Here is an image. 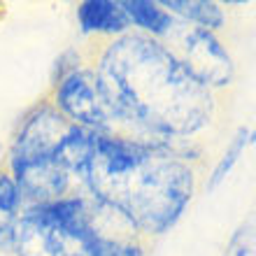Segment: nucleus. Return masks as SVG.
I'll use <instances>...</instances> for the list:
<instances>
[{
	"label": "nucleus",
	"mask_w": 256,
	"mask_h": 256,
	"mask_svg": "<svg viewBox=\"0 0 256 256\" xmlns=\"http://www.w3.org/2000/svg\"><path fill=\"white\" fill-rule=\"evenodd\" d=\"M114 124L144 140H186L214 114L212 91L196 82L172 49L142 33L114 38L94 68Z\"/></svg>",
	"instance_id": "obj_1"
},
{
	"label": "nucleus",
	"mask_w": 256,
	"mask_h": 256,
	"mask_svg": "<svg viewBox=\"0 0 256 256\" xmlns=\"http://www.w3.org/2000/svg\"><path fill=\"white\" fill-rule=\"evenodd\" d=\"M184 140H144L126 133H98L82 184L102 208L138 233L163 236L194 198V170Z\"/></svg>",
	"instance_id": "obj_2"
},
{
	"label": "nucleus",
	"mask_w": 256,
	"mask_h": 256,
	"mask_svg": "<svg viewBox=\"0 0 256 256\" xmlns=\"http://www.w3.org/2000/svg\"><path fill=\"white\" fill-rule=\"evenodd\" d=\"M172 38L177 44L172 54L205 88H222L233 82V58L212 30L184 24L180 30L175 26Z\"/></svg>",
	"instance_id": "obj_3"
},
{
	"label": "nucleus",
	"mask_w": 256,
	"mask_h": 256,
	"mask_svg": "<svg viewBox=\"0 0 256 256\" xmlns=\"http://www.w3.org/2000/svg\"><path fill=\"white\" fill-rule=\"evenodd\" d=\"M54 108L77 126L91 128L98 133H114V119L102 100L96 72L80 68L56 84Z\"/></svg>",
	"instance_id": "obj_4"
},
{
	"label": "nucleus",
	"mask_w": 256,
	"mask_h": 256,
	"mask_svg": "<svg viewBox=\"0 0 256 256\" xmlns=\"http://www.w3.org/2000/svg\"><path fill=\"white\" fill-rule=\"evenodd\" d=\"M72 122L49 102H42L28 112V116L21 124L19 133L10 149V166L40 158H54L56 149L61 147L63 138L68 135Z\"/></svg>",
	"instance_id": "obj_5"
},
{
	"label": "nucleus",
	"mask_w": 256,
	"mask_h": 256,
	"mask_svg": "<svg viewBox=\"0 0 256 256\" xmlns=\"http://www.w3.org/2000/svg\"><path fill=\"white\" fill-rule=\"evenodd\" d=\"M77 24L84 35H112L122 38L130 33V21L119 0H84L77 5Z\"/></svg>",
	"instance_id": "obj_6"
},
{
	"label": "nucleus",
	"mask_w": 256,
	"mask_h": 256,
	"mask_svg": "<svg viewBox=\"0 0 256 256\" xmlns=\"http://www.w3.org/2000/svg\"><path fill=\"white\" fill-rule=\"evenodd\" d=\"M122 7L130 21V26H138L142 35H149L154 40L172 35L177 26L175 16L166 12L161 2H154V0H122Z\"/></svg>",
	"instance_id": "obj_7"
},
{
	"label": "nucleus",
	"mask_w": 256,
	"mask_h": 256,
	"mask_svg": "<svg viewBox=\"0 0 256 256\" xmlns=\"http://www.w3.org/2000/svg\"><path fill=\"white\" fill-rule=\"evenodd\" d=\"M24 198L10 172H0V252H12Z\"/></svg>",
	"instance_id": "obj_8"
},
{
	"label": "nucleus",
	"mask_w": 256,
	"mask_h": 256,
	"mask_svg": "<svg viewBox=\"0 0 256 256\" xmlns=\"http://www.w3.org/2000/svg\"><path fill=\"white\" fill-rule=\"evenodd\" d=\"M161 7L172 16H182L186 24H196L205 30H219L224 28V10L214 0H161Z\"/></svg>",
	"instance_id": "obj_9"
},
{
	"label": "nucleus",
	"mask_w": 256,
	"mask_h": 256,
	"mask_svg": "<svg viewBox=\"0 0 256 256\" xmlns=\"http://www.w3.org/2000/svg\"><path fill=\"white\" fill-rule=\"evenodd\" d=\"M250 144H256V130L250 126H240L236 133H233V138H230L228 147L224 149V154L219 156V161H216V166L212 168V172H210L208 191H216L226 182V177L233 172V168H236L238 161H240V156L244 154V149L250 147Z\"/></svg>",
	"instance_id": "obj_10"
},
{
	"label": "nucleus",
	"mask_w": 256,
	"mask_h": 256,
	"mask_svg": "<svg viewBox=\"0 0 256 256\" xmlns=\"http://www.w3.org/2000/svg\"><path fill=\"white\" fill-rule=\"evenodd\" d=\"M84 256H147L144 247L130 238H116L110 233H100L94 242L84 250Z\"/></svg>",
	"instance_id": "obj_11"
},
{
	"label": "nucleus",
	"mask_w": 256,
	"mask_h": 256,
	"mask_svg": "<svg viewBox=\"0 0 256 256\" xmlns=\"http://www.w3.org/2000/svg\"><path fill=\"white\" fill-rule=\"evenodd\" d=\"M224 256H256V219L254 216L244 219L233 230L230 240L226 242Z\"/></svg>",
	"instance_id": "obj_12"
}]
</instances>
